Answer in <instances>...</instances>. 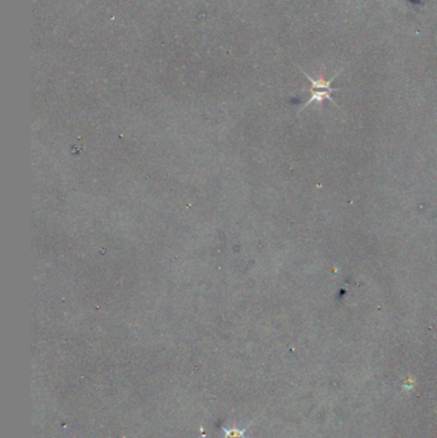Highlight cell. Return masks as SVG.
I'll list each match as a JSON object with an SVG mask.
<instances>
[{
	"mask_svg": "<svg viewBox=\"0 0 437 438\" xmlns=\"http://www.w3.org/2000/svg\"><path fill=\"white\" fill-rule=\"evenodd\" d=\"M253 423H251L246 428L239 429L236 428V427H233V428H224V438H249L246 436V429L251 427Z\"/></svg>",
	"mask_w": 437,
	"mask_h": 438,
	"instance_id": "cell-2",
	"label": "cell"
},
{
	"mask_svg": "<svg viewBox=\"0 0 437 438\" xmlns=\"http://www.w3.org/2000/svg\"><path fill=\"white\" fill-rule=\"evenodd\" d=\"M301 72L306 75V77H307L308 80L310 81V84H312V89L309 90V91H310V98H309V100H308L307 103L304 104V107L301 108V111L306 109L309 104L322 103L326 99L330 100L331 103L335 104L336 107H337V104H336L334 98H332L331 95H332L334 91H337L339 89L331 87V84H332V81L335 80L336 77L340 75L341 71H339V72H337L331 80H328V81H326L323 78L316 80V78H313V77H310V76L308 75L307 72L303 71V69H301Z\"/></svg>",
	"mask_w": 437,
	"mask_h": 438,
	"instance_id": "cell-1",
	"label": "cell"
}]
</instances>
